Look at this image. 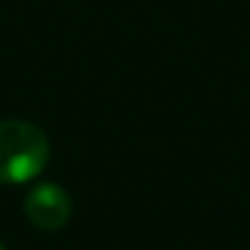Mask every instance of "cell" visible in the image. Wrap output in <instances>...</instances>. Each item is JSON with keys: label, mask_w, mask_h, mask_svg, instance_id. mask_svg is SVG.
<instances>
[{"label": "cell", "mask_w": 250, "mask_h": 250, "mask_svg": "<svg viewBox=\"0 0 250 250\" xmlns=\"http://www.w3.org/2000/svg\"><path fill=\"white\" fill-rule=\"evenodd\" d=\"M71 196L64 187L44 182L25 196V216L40 230H59L71 218Z\"/></svg>", "instance_id": "cell-2"}, {"label": "cell", "mask_w": 250, "mask_h": 250, "mask_svg": "<svg viewBox=\"0 0 250 250\" xmlns=\"http://www.w3.org/2000/svg\"><path fill=\"white\" fill-rule=\"evenodd\" d=\"M0 250H8V248H5V245H3V243H0Z\"/></svg>", "instance_id": "cell-3"}, {"label": "cell", "mask_w": 250, "mask_h": 250, "mask_svg": "<svg viewBox=\"0 0 250 250\" xmlns=\"http://www.w3.org/2000/svg\"><path fill=\"white\" fill-rule=\"evenodd\" d=\"M49 162V140L32 123L0 120V182L25 184Z\"/></svg>", "instance_id": "cell-1"}]
</instances>
